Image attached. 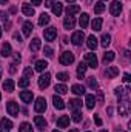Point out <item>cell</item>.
<instances>
[{
	"instance_id": "55",
	"label": "cell",
	"mask_w": 131,
	"mask_h": 132,
	"mask_svg": "<svg viewBox=\"0 0 131 132\" xmlns=\"http://www.w3.org/2000/svg\"><path fill=\"white\" fill-rule=\"evenodd\" d=\"M69 132H79V129H71Z\"/></svg>"
},
{
	"instance_id": "27",
	"label": "cell",
	"mask_w": 131,
	"mask_h": 132,
	"mask_svg": "<svg viewBox=\"0 0 131 132\" xmlns=\"http://www.w3.org/2000/svg\"><path fill=\"white\" fill-rule=\"evenodd\" d=\"M3 89H5L6 92H12V91H14V81H12L11 78L5 80V81H3Z\"/></svg>"
},
{
	"instance_id": "62",
	"label": "cell",
	"mask_w": 131,
	"mask_h": 132,
	"mask_svg": "<svg viewBox=\"0 0 131 132\" xmlns=\"http://www.w3.org/2000/svg\"><path fill=\"white\" fill-rule=\"evenodd\" d=\"M53 132H60V131H53Z\"/></svg>"
},
{
	"instance_id": "8",
	"label": "cell",
	"mask_w": 131,
	"mask_h": 132,
	"mask_svg": "<svg viewBox=\"0 0 131 132\" xmlns=\"http://www.w3.org/2000/svg\"><path fill=\"white\" fill-rule=\"evenodd\" d=\"M83 38H85V34H83V31H76V32L72 34V37H71V42H72V45L79 46V45H82Z\"/></svg>"
},
{
	"instance_id": "48",
	"label": "cell",
	"mask_w": 131,
	"mask_h": 132,
	"mask_svg": "<svg viewBox=\"0 0 131 132\" xmlns=\"http://www.w3.org/2000/svg\"><path fill=\"white\" fill-rule=\"evenodd\" d=\"M97 97H99V103H103V92L102 91H99Z\"/></svg>"
},
{
	"instance_id": "13",
	"label": "cell",
	"mask_w": 131,
	"mask_h": 132,
	"mask_svg": "<svg viewBox=\"0 0 131 132\" xmlns=\"http://www.w3.org/2000/svg\"><path fill=\"white\" fill-rule=\"evenodd\" d=\"M11 52H12L11 45H9L8 42H5V43L2 45V51H0V54H2L3 57H9V55H11Z\"/></svg>"
},
{
	"instance_id": "63",
	"label": "cell",
	"mask_w": 131,
	"mask_h": 132,
	"mask_svg": "<svg viewBox=\"0 0 131 132\" xmlns=\"http://www.w3.org/2000/svg\"><path fill=\"white\" fill-rule=\"evenodd\" d=\"M0 100H2V94H0Z\"/></svg>"
},
{
	"instance_id": "19",
	"label": "cell",
	"mask_w": 131,
	"mask_h": 132,
	"mask_svg": "<svg viewBox=\"0 0 131 132\" xmlns=\"http://www.w3.org/2000/svg\"><path fill=\"white\" fill-rule=\"evenodd\" d=\"M23 34L26 35V37H30L31 35V32H33V29H34V26H33V22H25L23 23Z\"/></svg>"
},
{
	"instance_id": "53",
	"label": "cell",
	"mask_w": 131,
	"mask_h": 132,
	"mask_svg": "<svg viewBox=\"0 0 131 132\" xmlns=\"http://www.w3.org/2000/svg\"><path fill=\"white\" fill-rule=\"evenodd\" d=\"M14 57H16V62H20V59H22V57H20V54H19V52H16V55H14Z\"/></svg>"
},
{
	"instance_id": "42",
	"label": "cell",
	"mask_w": 131,
	"mask_h": 132,
	"mask_svg": "<svg viewBox=\"0 0 131 132\" xmlns=\"http://www.w3.org/2000/svg\"><path fill=\"white\" fill-rule=\"evenodd\" d=\"M43 52H45V55H46L48 59H51V57H53V49H51L49 46H45V48H43Z\"/></svg>"
},
{
	"instance_id": "4",
	"label": "cell",
	"mask_w": 131,
	"mask_h": 132,
	"mask_svg": "<svg viewBox=\"0 0 131 132\" xmlns=\"http://www.w3.org/2000/svg\"><path fill=\"white\" fill-rule=\"evenodd\" d=\"M43 35H45V40H46V42H53V40L57 37V29H56L54 26H49V28H46V29L43 31Z\"/></svg>"
},
{
	"instance_id": "29",
	"label": "cell",
	"mask_w": 131,
	"mask_h": 132,
	"mask_svg": "<svg viewBox=\"0 0 131 132\" xmlns=\"http://www.w3.org/2000/svg\"><path fill=\"white\" fill-rule=\"evenodd\" d=\"M88 22H90V17H88V14H86V12H83V14L80 15V19H79V23H80L82 29L88 26Z\"/></svg>"
},
{
	"instance_id": "38",
	"label": "cell",
	"mask_w": 131,
	"mask_h": 132,
	"mask_svg": "<svg viewBox=\"0 0 131 132\" xmlns=\"http://www.w3.org/2000/svg\"><path fill=\"white\" fill-rule=\"evenodd\" d=\"M19 86H20V88H28V86H30V80H28L26 77L20 78V80H19Z\"/></svg>"
},
{
	"instance_id": "45",
	"label": "cell",
	"mask_w": 131,
	"mask_h": 132,
	"mask_svg": "<svg viewBox=\"0 0 131 132\" xmlns=\"http://www.w3.org/2000/svg\"><path fill=\"white\" fill-rule=\"evenodd\" d=\"M16 71H17V68H16V63H12V65L9 66V74H16Z\"/></svg>"
},
{
	"instance_id": "33",
	"label": "cell",
	"mask_w": 131,
	"mask_h": 132,
	"mask_svg": "<svg viewBox=\"0 0 131 132\" xmlns=\"http://www.w3.org/2000/svg\"><path fill=\"white\" fill-rule=\"evenodd\" d=\"M48 23H49V15L43 12V14L39 17V25H40V26H45V25H48Z\"/></svg>"
},
{
	"instance_id": "20",
	"label": "cell",
	"mask_w": 131,
	"mask_h": 132,
	"mask_svg": "<svg viewBox=\"0 0 131 132\" xmlns=\"http://www.w3.org/2000/svg\"><path fill=\"white\" fill-rule=\"evenodd\" d=\"M57 126H59V128H68V126H69V117H68V115H62V117L57 120Z\"/></svg>"
},
{
	"instance_id": "41",
	"label": "cell",
	"mask_w": 131,
	"mask_h": 132,
	"mask_svg": "<svg viewBox=\"0 0 131 132\" xmlns=\"http://www.w3.org/2000/svg\"><path fill=\"white\" fill-rule=\"evenodd\" d=\"M57 80H60V81H66V80H69V75H68L66 72H59V74H57Z\"/></svg>"
},
{
	"instance_id": "7",
	"label": "cell",
	"mask_w": 131,
	"mask_h": 132,
	"mask_svg": "<svg viewBox=\"0 0 131 132\" xmlns=\"http://www.w3.org/2000/svg\"><path fill=\"white\" fill-rule=\"evenodd\" d=\"M49 81H51V75H49L48 72L43 74V75H40V78H39V88H40V89L48 88V86H49Z\"/></svg>"
},
{
	"instance_id": "36",
	"label": "cell",
	"mask_w": 131,
	"mask_h": 132,
	"mask_svg": "<svg viewBox=\"0 0 131 132\" xmlns=\"http://www.w3.org/2000/svg\"><path fill=\"white\" fill-rule=\"evenodd\" d=\"M19 132H33V126L30 123H22L19 128Z\"/></svg>"
},
{
	"instance_id": "28",
	"label": "cell",
	"mask_w": 131,
	"mask_h": 132,
	"mask_svg": "<svg viewBox=\"0 0 131 132\" xmlns=\"http://www.w3.org/2000/svg\"><path fill=\"white\" fill-rule=\"evenodd\" d=\"M102 23H103V20L97 17V19H94L93 20V23H91V28H93V31H100L102 29Z\"/></svg>"
},
{
	"instance_id": "18",
	"label": "cell",
	"mask_w": 131,
	"mask_h": 132,
	"mask_svg": "<svg viewBox=\"0 0 131 132\" xmlns=\"http://www.w3.org/2000/svg\"><path fill=\"white\" fill-rule=\"evenodd\" d=\"M51 8H53V14H54V15H57V17H59V15L62 14V11H63V6H62V3H60V2L53 3V6H51Z\"/></svg>"
},
{
	"instance_id": "6",
	"label": "cell",
	"mask_w": 131,
	"mask_h": 132,
	"mask_svg": "<svg viewBox=\"0 0 131 132\" xmlns=\"http://www.w3.org/2000/svg\"><path fill=\"white\" fill-rule=\"evenodd\" d=\"M34 109H35V112H45L46 111V100L43 98V97H39V98L35 100Z\"/></svg>"
},
{
	"instance_id": "59",
	"label": "cell",
	"mask_w": 131,
	"mask_h": 132,
	"mask_svg": "<svg viewBox=\"0 0 131 132\" xmlns=\"http://www.w3.org/2000/svg\"><path fill=\"white\" fill-rule=\"evenodd\" d=\"M100 132H108V131H105V129H102V131H100Z\"/></svg>"
},
{
	"instance_id": "61",
	"label": "cell",
	"mask_w": 131,
	"mask_h": 132,
	"mask_svg": "<svg viewBox=\"0 0 131 132\" xmlns=\"http://www.w3.org/2000/svg\"><path fill=\"white\" fill-rule=\"evenodd\" d=\"M0 78H2V71H0Z\"/></svg>"
},
{
	"instance_id": "60",
	"label": "cell",
	"mask_w": 131,
	"mask_h": 132,
	"mask_svg": "<svg viewBox=\"0 0 131 132\" xmlns=\"http://www.w3.org/2000/svg\"><path fill=\"white\" fill-rule=\"evenodd\" d=\"M86 2H88V3H91V2H93V0H86Z\"/></svg>"
},
{
	"instance_id": "25",
	"label": "cell",
	"mask_w": 131,
	"mask_h": 132,
	"mask_svg": "<svg viewBox=\"0 0 131 132\" xmlns=\"http://www.w3.org/2000/svg\"><path fill=\"white\" fill-rule=\"evenodd\" d=\"M100 43H102L103 48L110 46V45H111V35H110V34H102V37H100Z\"/></svg>"
},
{
	"instance_id": "51",
	"label": "cell",
	"mask_w": 131,
	"mask_h": 132,
	"mask_svg": "<svg viewBox=\"0 0 131 132\" xmlns=\"http://www.w3.org/2000/svg\"><path fill=\"white\" fill-rule=\"evenodd\" d=\"M9 12H11V14H16V12H17V8H16V6H11V8H9Z\"/></svg>"
},
{
	"instance_id": "26",
	"label": "cell",
	"mask_w": 131,
	"mask_h": 132,
	"mask_svg": "<svg viewBox=\"0 0 131 132\" xmlns=\"http://www.w3.org/2000/svg\"><path fill=\"white\" fill-rule=\"evenodd\" d=\"M86 45H88V48H90L91 51H94V49L97 48V38H96L94 35H90V37H88V42H86Z\"/></svg>"
},
{
	"instance_id": "49",
	"label": "cell",
	"mask_w": 131,
	"mask_h": 132,
	"mask_svg": "<svg viewBox=\"0 0 131 132\" xmlns=\"http://www.w3.org/2000/svg\"><path fill=\"white\" fill-rule=\"evenodd\" d=\"M123 81H125V83L130 81V74H123Z\"/></svg>"
},
{
	"instance_id": "30",
	"label": "cell",
	"mask_w": 131,
	"mask_h": 132,
	"mask_svg": "<svg viewBox=\"0 0 131 132\" xmlns=\"http://www.w3.org/2000/svg\"><path fill=\"white\" fill-rule=\"evenodd\" d=\"M114 59H116V54H114L113 51H108V52L103 54V63H110V62H113Z\"/></svg>"
},
{
	"instance_id": "57",
	"label": "cell",
	"mask_w": 131,
	"mask_h": 132,
	"mask_svg": "<svg viewBox=\"0 0 131 132\" xmlns=\"http://www.w3.org/2000/svg\"><path fill=\"white\" fill-rule=\"evenodd\" d=\"M116 132H127V131H122V129H116Z\"/></svg>"
},
{
	"instance_id": "5",
	"label": "cell",
	"mask_w": 131,
	"mask_h": 132,
	"mask_svg": "<svg viewBox=\"0 0 131 132\" xmlns=\"http://www.w3.org/2000/svg\"><path fill=\"white\" fill-rule=\"evenodd\" d=\"M6 111H8L9 115L17 117V115H19V104H17L16 101H8V103H6Z\"/></svg>"
},
{
	"instance_id": "31",
	"label": "cell",
	"mask_w": 131,
	"mask_h": 132,
	"mask_svg": "<svg viewBox=\"0 0 131 132\" xmlns=\"http://www.w3.org/2000/svg\"><path fill=\"white\" fill-rule=\"evenodd\" d=\"M71 91H72L76 95H83V94H85V88H83V86H80V85H72Z\"/></svg>"
},
{
	"instance_id": "1",
	"label": "cell",
	"mask_w": 131,
	"mask_h": 132,
	"mask_svg": "<svg viewBox=\"0 0 131 132\" xmlns=\"http://www.w3.org/2000/svg\"><path fill=\"white\" fill-rule=\"evenodd\" d=\"M119 114L122 117H128L130 115V95L120 97V101H119Z\"/></svg>"
},
{
	"instance_id": "43",
	"label": "cell",
	"mask_w": 131,
	"mask_h": 132,
	"mask_svg": "<svg viewBox=\"0 0 131 132\" xmlns=\"http://www.w3.org/2000/svg\"><path fill=\"white\" fill-rule=\"evenodd\" d=\"M33 74H34V71L30 68V66L25 68V75H26V78H28V77H33Z\"/></svg>"
},
{
	"instance_id": "9",
	"label": "cell",
	"mask_w": 131,
	"mask_h": 132,
	"mask_svg": "<svg viewBox=\"0 0 131 132\" xmlns=\"http://www.w3.org/2000/svg\"><path fill=\"white\" fill-rule=\"evenodd\" d=\"M110 12H111L113 15H119V14L122 12V3H120L119 0L113 2V3L110 5Z\"/></svg>"
},
{
	"instance_id": "14",
	"label": "cell",
	"mask_w": 131,
	"mask_h": 132,
	"mask_svg": "<svg viewBox=\"0 0 131 132\" xmlns=\"http://www.w3.org/2000/svg\"><path fill=\"white\" fill-rule=\"evenodd\" d=\"M20 98L23 103H31L33 101V92L31 91H22L20 92Z\"/></svg>"
},
{
	"instance_id": "21",
	"label": "cell",
	"mask_w": 131,
	"mask_h": 132,
	"mask_svg": "<svg viewBox=\"0 0 131 132\" xmlns=\"http://www.w3.org/2000/svg\"><path fill=\"white\" fill-rule=\"evenodd\" d=\"M85 103H86V108H88V109H94V104H96V98H94V95H91V94H86Z\"/></svg>"
},
{
	"instance_id": "54",
	"label": "cell",
	"mask_w": 131,
	"mask_h": 132,
	"mask_svg": "<svg viewBox=\"0 0 131 132\" xmlns=\"http://www.w3.org/2000/svg\"><path fill=\"white\" fill-rule=\"evenodd\" d=\"M106 112H108V114L111 115V114H113V108H108V109H106Z\"/></svg>"
},
{
	"instance_id": "40",
	"label": "cell",
	"mask_w": 131,
	"mask_h": 132,
	"mask_svg": "<svg viewBox=\"0 0 131 132\" xmlns=\"http://www.w3.org/2000/svg\"><path fill=\"white\" fill-rule=\"evenodd\" d=\"M72 120H74L76 123H79V121L82 120V112H80V111H74V114H72Z\"/></svg>"
},
{
	"instance_id": "32",
	"label": "cell",
	"mask_w": 131,
	"mask_h": 132,
	"mask_svg": "<svg viewBox=\"0 0 131 132\" xmlns=\"http://www.w3.org/2000/svg\"><path fill=\"white\" fill-rule=\"evenodd\" d=\"M30 49H31L33 52H37V51L40 49V40H39V38H33V42H31V45H30Z\"/></svg>"
},
{
	"instance_id": "52",
	"label": "cell",
	"mask_w": 131,
	"mask_h": 132,
	"mask_svg": "<svg viewBox=\"0 0 131 132\" xmlns=\"http://www.w3.org/2000/svg\"><path fill=\"white\" fill-rule=\"evenodd\" d=\"M45 6H46V8H51V6H53V0H46Z\"/></svg>"
},
{
	"instance_id": "34",
	"label": "cell",
	"mask_w": 131,
	"mask_h": 132,
	"mask_svg": "<svg viewBox=\"0 0 131 132\" xmlns=\"http://www.w3.org/2000/svg\"><path fill=\"white\" fill-rule=\"evenodd\" d=\"M48 68V63L45 62V60H39V62H35V71H45Z\"/></svg>"
},
{
	"instance_id": "39",
	"label": "cell",
	"mask_w": 131,
	"mask_h": 132,
	"mask_svg": "<svg viewBox=\"0 0 131 132\" xmlns=\"http://www.w3.org/2000/svg\"><path fill=\"white\" fill-rule=\"evenodd\" d=\"M88 86H90L91 89H96V88H97V80H96L94 77H90V78H88Z\"/></svg>"
},
{
	"instance_id": "2",
	"label": "cell",
	"mask_w": 131,
	"mask_h": 132,
	"mask_svg": "<svg viewBox=\"0 0 131 132\" xmlns=\"http://www.w3.org/2000/svg\"><path fill=\"white\" fill-rule=\"evenodd\" d=\"M85 62L88 63L90 68H93V69H96L97 68V57H96V54L94 52H88V54H85Z\"/></svg>"
},
{
	"instance_id": "24",
	"label": "cell",
	"mask_w": 131,
	"mask_h": 132,
	"mask_svg": "<svg viewBox=\"0 0 131 132\" xmlns=\"http://www.w3.org/2000/svg\"><path fill=\"white\" fill-rule=\"evenodd\" d=\"M79 11H80V6H79V5H69V6L66 8V15H71V17H72V15H74L76 12H79Z\"/></svg>"
},
{
	"instance_id": "58",
	"label": "cell",
	"mask_w": 131,
	"mask_h": 132,
	"mask_svg": "<svg viewBox=\"0 0 131 132\" xmlns=\"http://www.w3.org/2000/svg\"><path fill=\"white\" fill-rule=\"evenodd\" d=\"M0 38H2V28H0Z\"/></svg>"
},
{
	"instance_id": "64",
	"label": "cell",
	"mask_w": 131,
	"mask_h": 132,
	"mask_svg": "<svg viewBox=\"0 0 131 132\" xmlns=\"http://www.w3.org/2000/svg\"><path fill=\"white\" fill-rule=\"evenodd\" d=\"M102 2H105V0H102Z\"/></svg>"
},
{
	"instance_id": "16",
	"label": "cell",
	"mask_w": 131,
	"mask_h": 132,
	"mask_svg": "<svg viewBox=\"0 0 131 132\" xmlns=\"http://www.w3.org/2000/svg\"><path fill=\"white\" fill-rule=\"evenodd\" d=\"M53 103H54V108H56V109H59V111L65 109V103H63V100L60 98V97L54 95V97H53Z\"/></svg>"
},
{
	"instance_id": "3",
	"label": "cell",
	"mask_w": 131,
	"mask_h": 132,
	"mask_svg": "<svg viewBox=\"0 0 131 132\" xmlns=\"http://www.w3.org/2000/svg\"><path fill=\"white\" fill-rule=\"evenodd\" d=\"M72 62H74V54L72 52H63L59 57V63L60 65H71Z\"/></svg>"
},
{
	"instance_id": "22",
	"label": "cell",
	"mask_w": 131,
	"mask_h": 132,
	"mask_svg": "<svg viewBox=\"0 0 131 132\" xmlns=\"http://www.w3.org/2000/svg\"><path fill=\"white\" fill-rule=\"evenodd\" d=\"M82 108V101L77 98H72L69 100V109H72V111H79Z\"/></svg>"
},
{
	"instance_id": "47",
	"label": "cell",
	"mask_w": 131,
	"mask_h": 132,
	"mask_svg": "<svg viewBox=\"0 0 131 132\" xmlns=\"http://www.w3.org/2000/svg\"><path fill=\"white\" fill-rule=\"evenodd\" d=\"M14 38L17 40V43H22V37H20V34H19V32L14 34Z\"/></svg>"
},
{
	"instance_id": "11",
	"label": "cell",
	"mask_w": 131,
	"mask_h": 132,
	"mask_svg": "<svg viewBox=\"0 0 131 132\" xmlns=\"http://www.w3.org/2000/svg\"><path fill=\"white\" fill-rule=\"evenodd\" d=\"M34 123H35L37 129H40V131H45V129H46V120H45L43 117L35 115V117H34Z\"/></svg>"
},
{
	"instance_id": "17",
	"label": "cell",
	"mask_w": 131,
	"mask_h": 132,
	"mask_svg": "<svg viewBox=\"0 0 131 132\" xmlns=\"http://www.w3.org/2000/svg\"><path fill=\"white\" fill-rule=\"evenodd\" d=\"M22 11H23V14H25V15H30V17L34 15V12H35V11H34V8L30 5V3H23V5H22Z\"/></svg>"
},
{
	"instance_id": "12",
	"label": "cell",
	"mask_w": 131,
	"mask_h": 132,
	"mask_svg": "<svg viewBox=\"0 0 131 132\" xmlns=\"http://www.w3.org/2000/svg\"><path fill=\"white\" fill-rule=\"evenodd\" d=\"M105 74H106L108 78H114L116 75H119V68L117 66H108L106 71H105Z\"/></svg>"
},
{
	"instance_id": "23",
	"label": "cell",
	"mask_w": 131,
	"mask_h": 132,
	"mask_svg": "<svg viewBox=\"0 0 131 132\" xmlns=\"http://www.w3.org/2000/svg\"><path fill=\"white\" fill-rule=\"evenodd\" d=\"M85 72H86V63H79L77 66V78H83V75H85Z\"/></svg>"
},
{
	"instance_id": "10",
	"label": "cell",
	"mask_w": 131,
	"mask_h": 132,
	"mask_svg": "<svg viewBox=\"0 0 131 132\" xmlns=\"http://www.w3.org/2000/svg\"><path fill=\"white\" fill-rule=\"evenodd\" d=\"M12 129V121L8 118H2L0 121V132H11Z\"/></svg>"
},
{
	"instance_id": "37",
	"label": "cell",
	"mask_w": 131,
	"mask_h": 132,
	"mask_svg": "<svg viewBox=\"0 0 131 132\" xmlns=\"http://www.w3.org/2000/svg\"><path fill=\"white\" fill-rule=\"evenodd\" d=\"M103 11H105V3H103V2H97L96 6H94V12H96V14H100V12H103Z\"/></svg>"
},
{
	"instance_id": "35",
	"label": "cell",
	"mask_w": 131,
	"mask_h": 132,
	"mask_svg": "<svg viewBox=\"0 0 131 132\" xmlns=\"http://www.w3.org/2000/svg\"><path fill=\"white\" fill-rule=\"evenodd\" d=\"M54 91L57 92V94H60V95H63L68 92V88H66L65 85H56V88H54Z\"/></svg>"
},
{
	"instance_id": "50",
	"label": "cell",
	"mask_w": 131,
	"mask_h": 132,
	"mask_svg": "<svg viewBox=\"0 0 131 132\" xmlns=\"http://www.w3.org/2000/svg\"><path fill=\"white\" fill-rule=\"evenodd\" d=\"M31 3H33V5H35V6H40L42 0H31Z\"/></svg>"
},
{
	"instance_id": "15",
	"label": "cell",
	"mask_w": 131,
	"mask_h": 132,
	"mask_svg": "<svg viewBox=\"0 0 131 132\" xmlns=\"http://www.w3.org/2000/svg\"><path fill=\"white\" fill-rule=\"evenodd\" d=\"M63 26H65V29H72V28L76 26V20H74V17H71V15L65 17V20H63Z\"/></svg>"
},
{
	"instance_id": "44",
	"label": "cell",
	"mask_w": 131,
	"mask_h": 132,
	"mask_svg": "<svg viewBox=\"0 0 131 132\" xmlns=\"http://www.w3.org/2000/svg\"><path fill=\"white\" fill-rule=\"evenodd\" d=\"M0 20H3L5 23L8 22V15H6V12H0Z\"/></svg>"
},
{
	"instance_id": "56",
	"label": "cell",
	"mask_w": 131,
	"mask_h": 132,
	"mask_svg": "<svg viewBox=\"0 0 131 132\" xmlns=\"http://www.w3.org/2000/svg\"><path fill=\"white\" fill-rule=\"evenodd\" d=\"M66 2H68V3H74L76 0H66Z\"/></svg>"
},
{
	"instance_id": "46",
	"label": "cell",
	"mask_w": 131,
	"mask_h": 132,
	"mask_svg": "<svg viewBox=\"0 0 131 132\" xmlns=\"http://www.w3.org/2000/svg\"><path fill=\"white\" fill-rule=\"evenodd\" d=\"M94 121H96V125H97V126H102V120H100V117H99V115H94Z\"/></svg>"
}]
</instances>
